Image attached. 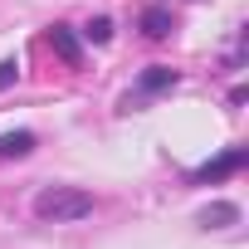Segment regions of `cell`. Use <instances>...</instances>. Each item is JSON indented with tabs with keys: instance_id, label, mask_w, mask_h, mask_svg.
Returning a JSON list of instances; mask_svg holds the SVG:
<instances>
[{
	"instance_id": "6da1fadb",
	"label": "cell",
	"mask_w": 249,
	"mask_h": 249,
	"mask_svg": "<svg viewBox=\"0 0 249 249\" xmlns=\"http://www.w3.org/2000/svg\"><path fill=\"white\" fill-rule=\"evenodd\" d=\"M35 215L39 220H54V225H69V220L93 215V196L88 191H73V186H49V191L35 196Z\"/></svg>"
},
{
	"instance_id": "7a4b0ae2",
	"label": "cell",
	"mask_w": 249,
	"mask_h": 249,
	"mask_svg": "<svg viewBox=\"0 0 249 249\" xmlns=\"http://www.w3.org/2000/svg\"><path fill=\"white\" fill-rule=\"evenodd\" d=\"M244 161H249V157H244V152L234 147V152H225V157H215V161L196 166V171H191V186H215V181H225L230 171H239Z\"/></svg>"
},
{
	"instance_id": "3957f363",
	"label": "cell",
	"mask_w": 249,
	"mask_h": 249,
	"mask_svg": "<svg viewBox=\"0 0 249 249\" xmlns=\"http://www.w3.org/2000/svg\"><path fill=\"white\" fill-rule=\"evenodd\" d=\"M35 152V132H5L0 137V157H25Z\"/></svg>"
},
{
	"instance_id": "277c9868",
	"label": "cell",
	"mask_w": 249,
	"mask_h": 249,
	"mask_svg": "<svg viewBox=\"0 0 249 249\" xmlns=\"http://www.w3.org/2000/svg\"><path fill=\"white\" fill-rule=\"evenodd\" d=\"M142 30H147L152 39H161V35L171 30V15H166V10H147V15H142Z\"/></svg>"
},
{
	"instance_id": "5b68a950",
	"label": "cell",
	"mask_w": 249,
	"mask_h": 249,
	"mask_svg": "<svg viewBox=\"0 0 249 249\" xmlns=\"http://www.w3.org/2000/svg\"><path fill=\"white\" fill-rule=\"evenodd\" d=\"M54 49H59V54H64V64H78V44H73V35H69V30H64V25H59V30H54Z\"/></svg>"
},
{
	"instance_id": "8992f818",
	"label": "cell",
	"mask_w": 249,
	"mask_h": 249,
	"mask_svg": "<svg viewBox=\"0 0 249 249\" xmlns=\"http://www.w3.org/2000/svg\"><path fill=\"white\" fill-rule=\"evenodd\" d=\"M230 220H239V210H234V205H210V210L200 215V225H230Z\"/></svg>"
},
{
	"instance_id": "52a82bcc",
	"label": "cell",
	"mask_w": 249,
	"mask_h": 249,
	"mask_svg": "<svg viewBox=\"0 0 249 249\" xmlns=\"http://www.w3.org/2000/svg\"><path fill=\"white\" fill-rule=\"evenodd\" d=\"M166 83H176V73H171V69H152V73L142 78V88H147V93H157V88H166Z\"/></svg>"
},
{
	"instance_id": "ba28073f",
	"label": "cell",
	"mask_w": 249,
	"mask_h": 249,
	"mask_svg": "<svg viewBox=\"0 0 249 249\" xmlns=\"http://www.w3.org/2000/svg\"><path fill=\"white\" fill-rule=\"evenodd\" d=\"M88 39H98V44H107V39H112V25H107V20H98V25H88Z\"/></svg>"
},
{
	"instance_id": "9c48e42d",
	"label": "cell",
	"mask_w": 249,
	"mask_h": 249,
	"mask_svg": "<svg viewBox=\"0 0 249 249\" xmlns=\"http://www.w3.org/2000/svg\"><path fill=\"white\" fill-rule=\"evenodd\" d=\"M15 73H20V69H15V59H5V64H0V88H10V83H15Z\"/></svg>"
}]
</instances>
